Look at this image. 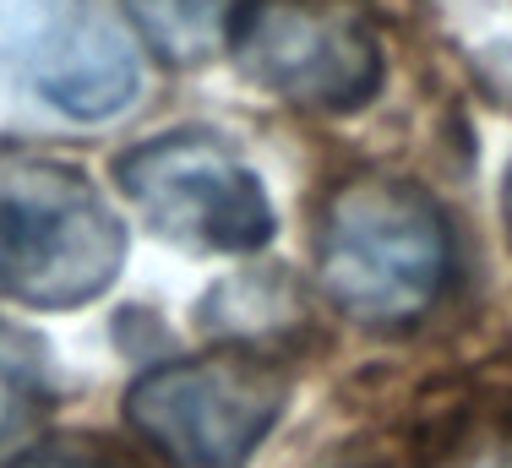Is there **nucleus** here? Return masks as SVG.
Wrapping results in <instances>:
<instances>
[{
  "label": "nucleus",
  "instance_id": "10",
  "mask_svg": "<svg viewBox=\"0 0 512 468\" xmlns=\"http://www.w3.org/2000/svg\"><path fill=\"white\" fill-rule=\"evenodd\" d=\"M507 224H512V169H507Z\"/></svg>",
  "mask_w": 512,
  "mask_h": 468
},
{
  "label": "nucleus",
  "instance_id": "9",
  "mask_svg": "<svg viewBox=\"0 0 512 468\" xmlns=\"http://www.w3.org/2000/svg\"><path fill=\"white\" fill-rule=\"evenodd\" d=\"M6 468H137L126 452L104 447V441H82V436H60V441H33L22 458H11Z\"/></svg>",
  "mask_w": 512,
  "mask_h": 468
},
{
  "label": "nucleus",
  "instance_id": "8",
  "mask_svg": "<svg viewBox=\"0 0 512 468\" xmlns=\"http://www.w3.org/2000/svg\"><path fill=\"white\" fill-rule=\"evenodd\" d=\"M50 409V360L33 332L0 322V463L33 447Z\"/></svg>",
  "mask_w": 512,
  "mask_h": 468
},
{
  "label": "nucleus",
  "instance_id": "4",
  "mask_svg": "<svg viewBox=\"0 0 512 468\" xmlns=\"http://www.w3.org/2000/svg\"><path fill=\"white\" fill-rule=\"evenodd\" d=\"M115 180L131 207L186 251L246 256L273 240V202L262 180L207 131H169L131 147L115 164Z\"/></svg>",
  "mask_w": 512,
  "mask_h": 468
},
{
  "label": "nucleus",
  "instance_id": "7",
  "mask_svg": "<svg viewBox=\"0 0 512 468\" xmlns=\"http://www.w3.org/2000/svg\"><path fill=\"white\" fill-rule=\"evenodd\" d=\"M131 28L164 66H202L235 39V0H126Z\"/></svg>",
  "mask_w": 512,
  "mask_h": 468
},
{
  "label": "nucleus",
  "instance_id": "11",
  "mask_svg": "<svg viewBox=\"0 0 512 468\" xmlns=\"http://www.w3.org/2000/svg\"><path fill=\"white\" fill-rule=\"evenodd\" d=\"M485 468H512V463H485Z\"/></svg>",
  "mask_w": 512,
  "mask_h": 468
},
{
  "label": "nucleus",
  "instance_id": "6",
  "mask_svg": "<svg viewBox=\"0 0 512 468\" xmlns=\"http://www.w3.org/2000/svg\"><path fill=\"white\" fill-rule=\"evenodd\" d=\"M11 49L28 88L71 120H109L137 98L142 71L126 33L82 0H33Z\"/></svg>",
  "mask_w": 512,
  "mask_h": 468
},
{
  "label": "nucleus",
  "instance_id": "5",
  "mask_svg": "<svg viewBox=\"0 0 512 468\" xmlns=\"http://www.w3.org/2000/svg\"><path fill=\"white\" fill-rule=\"evenodd\" d=\"M235 49L267 93L316 115L371 104L387 77L382 39L360 0H251L235 17Z\"/></svg>",
  "mask_w": 512,
  "mask_h": 468
},
{
  "label": "nucleus",
  "instance_id": "3",
  "mask_svg": "<svg viewBox=\"0 0 512 468\" xmlns=\"http://www.w3.org/2000/svg\"><path fill=\"white\" fill-rule=\"evenodd\" d=\"M289 403V371L256 349L153 365L126 387V420L169 468H246Z\"/></svg>",
  "mask_w": 512,
  "mask_h": 468
},
{
  "label": "nucleus",
  "instance_id": "2",
  "mask_svg": "<svg viewBox=\"0 0 512 468\" xmlns=\"http://www.w3.org/2000/svg\"><path fill=\"white\" fill-rule=\"evenodd\" d=\"M126 267V224L77 164L0 147V294L28 311L99 300Z\"/></svg>",
  "mask_w": 512,
  "mask_h": 468
},
{
  "label": "nucleus",
  "instance_id": "1",
  "mask_svg": "<svg viewBox=\"0 0 512 468\" xmlns=\"http://www.w3.org/2000/svg\"><path fill=\"white\" fill-rule=\"evenodd\" d=\"M458 245L442 207L409 180L355 175L322 207L316 283L360 327H409L453 283Z\"/></svg>",
  "mask_w": 512,
  "mask_h": 468
}]
</instances>
